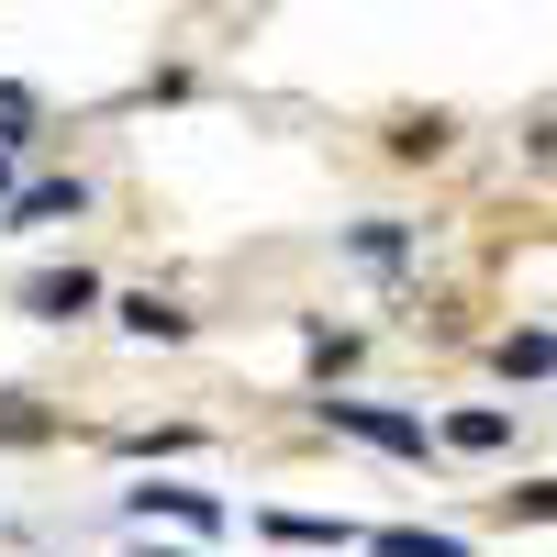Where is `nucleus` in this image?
I'll return each instance as SVG.
<instances>
[{"mask_svg": "<svg viewBox=\"0 0 557 557\" xmlns=\"http://www.w3.org/2000/svg\"><path fill=\"white\" fill-rule=\"evenodd\" d=\"M323 424H335V435H368V446H391V457H424V446H435L412 412H380V401H323Z\"/></svg>", "mask_w": 557, "mask_h": 557, "instance_id": "f257e3e1", "label": "nucleus"}, {"mask_svg": "<svg viewBox=\"0 0 557 557\" xmlns=\"http://www.w3.org/2000/svg\"><path fill=\"white\" fill-rule=\"evenodd\" d=\"M57 212H78V178H34V190L12 201V223H57Z\"/></svg>", "mask_w": 557, "mask_h": 557, "instance_id": "20e7f679", "label": "nucleus"}, {"mask_svg": "<svg viewBox=\"0 0 557 557\" xmlns=\"http://www.w3.org/2000/svg\"><path fill=\"white\" fill-rule=\"evenodd\" d=\"M368 557H469V546H457V535H412V524H401V535H368Z\"/></svg>", "mask_w": 557, "mask_h": 557, "instance_id": "0eeeda50", "label": "nucleus"}, {"mask_svg": "<svg viewBox=\"0 0 557 557\" xmlns=\"http://www.w3.org/2000/svg\"><path fill=\"white\" fill-rule=\"evenodd\" d=\"M502 380H546V323H524V335H502Z\"/></svg>", "mask_w": 557, "mask_h": 557, "instance_id": "423d86ee", "label": "nucleus"}, {"mask_svg": "<svg viewBox=\"0 0 557 557\" xmlns=\"http://www.w3.org/2000/svg\"><path fill=\"white\" fill-rule=\"evenodd\" d=\"M89 301H101V278H89V268H45V278H23V312H34V323H67V312H89Z\"/></svg>", "mask_w": 557, "mask_h": 557, "instance_id": "f03ea898", "label": "nucleus"}, {"mask_svg": "<svg viewBox=\"0 0 557 557\" xmlns=\"http://www.w3.org/2000/svg\"><path fill=\"white\" fill-rule=\"evenodd\" d=\"M0 435H12V446H34V435H57V424H45V412H34L23 391H0Z\"/></svg>", "mask_w": 557, "mask_h": 557, "instance_id": "1a4fd4ad", "label": "nucleus"}, {"mask_svg": "<svg viewBox=\"0 0 557 557\" xmlns=\"http://www.w3.org/2000/svg\"><path fill=\"white\" fill-rule=\"evenodd\" d=\"M123 513H168V524H201V535H212L223 502H212V491H178V480H146V491H123Z\"/></svg>", "mask_w": 557, "mask_h": 557, "instance_id": "7ed1b4c3", "label": "nucleus"}, {"mask_svg": "<svg viewBox=\"0 0 557 557\" xmlns=\"http://www.w3.org/2000/svg\"><path fill=\"white\" fill-rule=\"evenodd\" d=\"M268 535H290V546H346V524H323V513H268Z\"/></svg>", "mask_w": 557, "mask_h": 557, "instance_id": "6e6552de", "label": "nucleus"}, {"mask_svg": "<svg viewBox=\"0 0 557 557\" xmlns=\"http://www.w3.org/2000/svg\"><path fill=\"white\" fill-rule=\"evenodd\" d=\"M446 435H457V446H480V457H491V446H513V412H491V401H480V412H457V424H446Z\"/></svg>", "mask_w": 557, "mask_h": 557, "instance_id": "39448f33", "label": "nucleus"}]
</instances>
